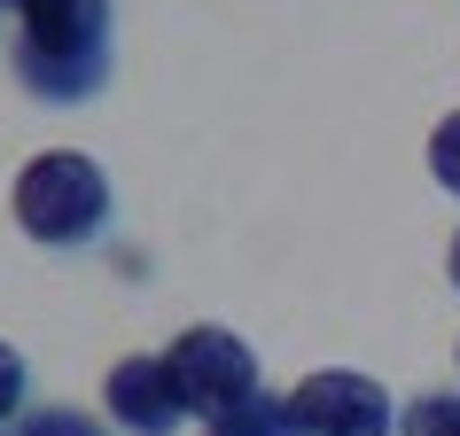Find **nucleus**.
<instances>
[{"mask_svg": "<svg viewBox=\"0 0 460 436\" xmlns=\"http://www.w3.org/2000/svg\"><path fill=\"white\" fill-rule=\"evenodd\" d=\"M118 0H24L16 8V78L31 101L78 109L118 71Z\"/></svg>", "mask_w": 460, "mask_h": 436, "instance_id": "nucleus-1", "label": "nucleus"}, {"mask_svg": "<svg viewBox=\"0 0 460 436\" xmlns=\"http://www.w3.org/2000/svg\"><path fill=\"white\" fill-rule=\"evenodd\" d=\"M8 203H16V226H24L40 249H86L110 226V179H102V164L86 156V148H40L24 171H16V187H8Z\"/></svg>", "mask_w": 460, "mask_h": 436, "instance_id": "nucleus-2", "label": "nucleus"}, {"mask_svg": "<svg viewBox=\"0 0 460 436\" xmlns=\"http://www.w3.org/2000/svg\"><path fill=\"white\" fill-rule=\"evenodd\" d=\"M164 359H172V382H180L188 413H203V421H218L226 405L258 397V351H250L234 327L195 319V327H180V336H172Z\"/></svg>", "mask_w": 460, "mask_h": 436, "instance_id": "nucleus-3", "label": "nucleus"}, {"mask_svg": "<svg viewBox=\"0 0 460 436\" xmlns=\"http://www.w3.org/2000/svg\"><path fill=\"white\" fill-rule=\"evenodd\" d=\"M289 413L305 436H398V405L375 374H351V366H320L289 389Z\"/></svg>", "mask_w": 460, "mask_h": 436, "instance_id": "nucleus-4", "label": "nucleus"}, {"mask_svg": "<svg viewBox=\"0 0 460 436\" xmlns=\"http://www.w3.org/2000/svg\"><path fill=\"white\" fill-rule=\"evenodd\" d=\"M110 413H118L133 436H172L180 421H188V397H180V382H172L164 351H141V359L110 366Z\"/></svg>", "mask_w": 460, "mask_h": 436, "instance_id": "nucleus-5", "label": "nucleus"}, {"mask_svg": "<svg viewBox=\"0 0 460 436\" xmlns=\"http://www.w3.org/2000/svg\"><path fill=\"white\" fill-rule=\"evenodd\" d=\"M203 436H305V429H296L289 397L258 389V397H243V405H226L218 421H203Z\"/></svg>", "mask_w": 460, "mask_h": 436, "instance_id": "nucleus-6", "label": "nucleus"}, {"mask_svg": "<svg viewBox=\"0 0 460 436\" xmlns=\"http://www.w3.org/2000/svg\"><path fill=\"white\" fill-rule=\"evenodd\" d=\"M398 436H460V389H429L398 413Z\"/></svg>", "mask_w": 460, "mask_h": 436, "instance_id": "nucleus-7", "label": "nucleus"}, {"mask_svg": "<svg viewBox=\"0 0 460 436\" xmlns=\"http://www.w3.org/2000/svg\"><path fill=\"white\" fill-rule=\"evenodd\" d=\"M429 179L445 195H460V109H453V118H437V133H429Z\"/></svg>", "mask_w": 460, "mask_h": 436, "instance_id": "nucleus-8", "label": "nucleus"}, {"mask_svg": "<svg viewBox=\"0 0 460 436\" xmlns=\"http://www.w3.org/2000/svg\"><path fill=\"white\" fill-rule=\"evenodd\" d=\"M16 436H110L94 413H71V405H48V413H24Z\"/></svg>", "mask_w": 460, "mask_h": 436, "instance_id": "nucleus-9", "label": "nucleus"}, {"mask_svg": "<svg viewBox=\"0 0 460 436\" xmlns=\"http://www.w3.org/2000/svg\"><path fill=\"white\" fill-rule=\"evenodd\" d=\"M24 389H31L24 351H16V343H0V421H8V413H24Z\"/></svg>", "mask_w": 460, "mask_h": 436, "instance_id": "nucleus-10", "label": "nucleus"}, {"mask_svg": "<svg viewBox=\"0 0 460 436\" xmlns=\"http://www.w3.org/2000/svg\"><path fill=\"white\" fill-rule=\"evenodd\" d=\"M445 273H453V289H460V234H453V249H445Z\"/></svg>", "mask_w": 460, "mask_h": 436, "instance_id": "nucleus-11", "label": "nucleus"}, {"mask_svg": "<svg viewBox=\"0 0 460 436\" xmlns=\"http://www.w3.org/2000/svg\"><path fill=\"white\" fill-rule=\"evenodd\" d=\"M0 8H24V0H0Z\"/></svg>", "mask_w": 460, "mask_h": 436, "instance_id": "nucleus-12", "label": "nucleus"}]
</instances>
